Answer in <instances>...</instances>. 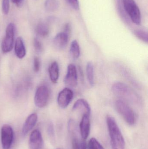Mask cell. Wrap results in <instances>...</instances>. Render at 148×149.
<instances>
[{
    "label": "cell",
    "mask_w": 148,
    "mask_h": 149,
    "mask_svg": "<svg viewBox=\"0 0 148 149\" xmlns=\"http://www.w3.org/2000/svg\"><path fill=\"white\" fill-rule=\"evenodd\" d=\"M107 123L112 149H125V140L114 118L107 116Z\"/></svg>",
    "instance_id": "1"
},
{
    "label": "cell",
    "mask_w": 148,
    "mask_h": 149,
    "mask_svg": "<svg viewBox=\"0 0 148 149\" xmlns=\"http://www.w3.org/2000/svg\"><path fill=\"white\" fill-rule=\"evenodd\" d=\"M112 90L114 94L125 100L137 105H141L140 96L129 86L122 82H118L112 86Z\"/></svg>",
    "instance_id": "2"
},
{
    "label": "cell",
    "mask_w": 148,
    "mask_h": 149,
    "mask_svg": "<svg viewBox=\"0 0 148 149\" xmlns=\"http://www.w3.org/2000/svg\"><path fill=\"white\" fill-rule=\"evenodd\" d=\"M115 107L118 113L129 125L132 126L135 124L136 114L127 102L123 100H117L115 102Z\"/></svg>",
    "instance_id": "3"
},
{
    "label": "cell",
    "mask_w": 148,
    "mask_h": 149,
    "mask_svg": "<svg viewBox=\"0 0 148 149\" xmlns=\"http://www.w3.org/2000/svg\"><path fill=\"white\" fill-rule=\"evenodd\" d=\"M122 3L125 11L132 22L140 25L141 22L140 11L134 0H122Z\"/></svg>",
    "instance_id": "4"
},
{
    "label": "cell",
    "mask_w": 148,
    "mask_h": 149,
    "mask_svg": "<svg viewBox=\"0 0 148 149\" xmlns=\"http://www.w3.org/2000/svg\"><path fill=\"white\" fill-rule=\"evenodd\" d=\"M15 27L12 23L9 24L5 31V36L1 44V49L4 53H8L12 50L14 45Z\"/></svg>",
    "instance_id": "5"
},
{
    "label": "cell",
    "mask_w": 148,
    "mask_h": 149,
    "mask_svg": "<svg viewBox=\"0 0 148 149\" xmlns=\"http://www.w3.org/2000/svg\"><path fill=\"white\" fill-rule=\"evenodd\" d=\"M50 92L47 86H41L38 88L34 96V103L38 108H42L47 106L49 100Z\"/></svg>",
    "instance_id": "6"
},
{
    "label": "cell",
    "mask_w": 148,
    "mask_h": 149,
    "mask_svg": "<svg viewBox=\"0 0 148 149\" xmlns=\"http://www.w3.org/2000/svg\"><path fill=\"white\" fill-rule=\"evenodd\" d=\"M1 142L3 149H10L14 140V131L11 126L3 125L1 129Z\"/></svg>",
    "instance_id": "7"
},
{
    "label": "cell",
    "mask_w": 148,
    "mask_h": 149,
    "mask_svg": "<svg viewBox=\"0 0 148 149\" xmlns=\"http://www.w3.org/2000/svg\"><path fill=\"white\" fill-rule=\"evenodd\" d=\"M74 97L73 91L68 88H65L59 93L57 97V103L60 107L65 109L70 104Z\"/></svg>",
    "instance_id": "8"
},
{
    "label": "cell",
    "mask_w": 148,
    "mask_h": 149,
    "mask_svg": "<svg viewBox=\"0 0 148 149\" xmlns=\"http://www.w3.org/2000/svg\"><path fill=\"white\" fill-rule=\"evenodd\" d=\"M64 83L70 87H75L78 83L77 70L74 65L70 64L67 68V74L64 79Z\"/></svg>",
    "instance_id": "9"
},
{
    "label": "cell",
    "mask_w": 148,
    "mask_h": 149,
    "mask_svg": "<svg viewBox=\"0 0 148 149\" xmlns=\"http://www.w3.org/2000/svg\"><path fill=\"white\" fill-rule=\"evenodd\" d=\"M43 145V139L41 132L35 130L31 132L29 138V147L30 149H41Z\"/></svg>",
    "instance_id": "10"
},
{
    "label": "cell",
    "mask_w": 148,
    "mask_h": 149,
    "mask_svg": "<svg viewBox=\"0 0 148 149\" xmlns=\"http://www.w3.org/2000/svg\"><path fill=\"white\" fill-rule=\"evenodd\" d=\"M89 115L83 114L80 124V132L83 140H85L89 135L90 129Z\"/></svg>",
    "instance_id": "11"
},
{
    "label": "cell",
    "mask_w": 148,
    "mask_h": 149,
    "mask_svg": "<svg viewBox=\"0 0 148 149\" xmlns=\"http://www.w3.org/2000/svg\"><path fill=\"white\" fill-rule=\"evenodd\" d=\"M69 37V36L64 31L58 33L53 40L54 46L57 49H63L67 45Z\"/></svg>",
    "instance_id": "12"
},
{
    "label": "cell",
    "mask_w": 148,
    "mask_h": 149,
    "mask_svg": "<svg viewBox=\"0 0 148 149\" xmlns=\"http://www.w3.org/2000/svg\"><path fill=\"white\" fill-rule=\"evenodd\" d=\"M37 114L35 113L31 114L28 116L22 129V135L23 136H26L34 128L37 122Z\"/></svg>",
    "instance_id": "13"
},
{
    "label": "cell",
    "mask_w": 148,
    "mask_h": 149,
    "mask_svg": "<svg viewBox=\"0 0 148 149\" xmlns=\"http://www.w3.org/2000/svg\"><path fill=\"white\" fill-rule=\"evenodd\" d=\"M73 110H80L83 113V114L90 115L91 109L87 102L84 99H81L77 100L73 106Z\"/></svg>",
    "instance_id": "14"
},
{
    "label": "cell",
    "mask_w": 148,
    "mask_h": 149,
    "mask_svg": "<svg viewBox=\"0 0 148 149\" xmlns=\"http://www.w3.org/2000/svg\"><path fill=\"white\" fill-rule=\"evenodd\" d=\"M15 53L17 58L20 59L26 56V51L22 38L19 37L16 40L14 44Z\"/></svg>",
    "instance_id": "15"
},
{
    "label": "cell",
    "mask_w": 148,
    "mask_h": 149,
    "mask_svg": "<svg viewBox=\"0 0 148 149\" xmlns=\"http://www.w3.org/2000/svg\"><path fill=\"white\" fill-rule=\"evenodd\" d=\"M59 67L56 62H54L51 63L49 68L50 78L52 82H57L59 78Z\"/></svg>",
    "instance_id": "16"
},
{
    "label": "cell",
    "mask_w": 148,
    "mask_h": 149,
    "mask_svg": "<svg viewBox=\"0 0 148 149\" xmlns=\"http://www.w3.org/2000/svg\"><path fill=\"white\" fill-rule=\"evenodd\" d=\"M86 74L90 86H93L94 85V70L92 62H89L87 63Z\"/></svg>",
    "instance_id": "17"
},
{
    "label": "cell",
    "mask_w": 148,
    "mask_h": 149,
    "mask_svg": "<svg viewBox=\"0 0 148 149\" xmlns=\"http://www.w3.org/2000/svg\"><path fill=\"white\" fill-rule=\"evenodd\" d=\"M35 31L36 34L41 37L47 36L50 32L49 26L47 24L43 22L39 23L37 24Z\"/></svg>",
    "instance_id": "18"
},
{
    "label": "cell",
    "mask_w": 148,
    "mask_h": 149,
    "mask_svg": "<svg viewBox=\"0 0 148 149\" xmlns=\"http://www.w3.org/2000/svg\"><path fill=\"white\" fill-rule=\"evenodd\" d=\"M70 52V56L74 59H77L80 57L81 50L80 45L76 40H74L71 42Z\"/></svg>",
    "instance_id": "19"
},
{
    "label": "cell",
    "mask_w": 148,
    "mask_h": 149,
    "mask_svg": "<svg viewBox=\"0 0 148 149\" xmlns=\"http://www.w3.org/2000/svg\"><path fill=\"white\" fill-rule=\"evenodd\" d=\"M45 9L48 12H54L58 9L59 3L57 0H46L44 3Z\"/></svg>",
    "instance_id": "20"
},
{
    "label": "cell",
    "mask_w": 148,
    "mask_h": 149,
    "mask_svg": "<svg viewBox=\"0 0 148 149\" xmlns=\"http://www.w3.org/2000/svg\"><path fill=\"white\" fill-rule=\"evenodd\" d=\"M121 72L122 74L130 81L132 83L134 86H136L139 87L138 82L136 81V80L134 78L133 75H131L130 72L127 69H125V67H121Z\"/></svg>",
    "instance_id": "21"
},
{
    "label": "cell",
    "mask_w": 148,
    "mask_h": 149,
    "mask_svg": "<svg viewBox=\"0 0 148 149\" xmlns=\"http://www.w3.org/2000/svg\"><path fill=\"white\" fill-rule=\"evenodd\" d=\"M88 149H105L103 146L96 138H92L90 139L88 144Z\"/></svg>",
    "instance_id": "22"
},
{
    "label": "cell",
    "mask_w": 148,
    "mask_h": 149,
    "mask_svg": "<svg viewBox=\"0 0 148 149\" xmlns=\"http://www.w3.org/2000/svg\"><path fill=\"white\" fill-rule=\"evenodd\" d=\"M135 35L140 40L147 43L148 41V34L146 31L141 30H138L135 31Z\"/></svg>",
    "instance_id": "23"
},
{
    "label": "cell",
    "mask_w": 148,
    "mask_h": 149,
    "mask_svg": "<svg viewBox=\"0 0 148 149\" xmlns=\"http://www.w3.org/2000/svg\"><path fill=\"white\" fill-rule=\"evenodd\" d=\"M10 0L2 1V10L3 13L5 15H8L10 11Z\"/></svg>",
    "instance_id": "24"
},
{
    "label": "cell",
    "mask_w": 148,
    "mask_h": 149,
    "mask_svg": "<svg viewBox=\"0 0 148 149\" xmlns=\"http://www.w3.org/2000/svg\"><path fill=\"white\" fill-rule=\"evenodd\" d=\"M34 46L36 52H41L42 51L43 46L41 43L36 38H35L34 41Z\"/></svg>",
    "instance_id": "25"
},
{
    "label": "cell",
    "mask_w": 148,
    "mask_h": 149,
    "mask_svg": "<svg viewBox=\"0 0 148 149\" xmlns=\"http://www.w3.org/2000/svg\"><path fill=\"white\" fill-rule=\"evenodd\" d=\"M69 5L75 10L79 9V3L78 0H66Z\"/></svg>",
    "instance_id": "26"
},
{
    "label": "cell",
    "mask_w": 148,
    "mask_h": 149,
    "mask_svg": "<svg viewBox=\"0 0 148 149\" xmlns=\"http://www.w3.org/2000/svg\"><path fill=\"white\" fill-rule=\"evenodd\" d=\"M41 67V63L40 59L37 57L34 58V70L36 72H38L40 70Z\"/></svg>",
    "instance_id": "27"
},
{
    "label": "cell",
    "mask_w": 148,
    "mask_h": 149,
    "mask_svg": "<svg viewBox=\"0 0 148 149\" xmlns=\"http://www.w3.org/2000/svg\"><path fill=\"white\" fill-rule=\"evenodd\" d=\"M72 149H81V142L76 137H74L72 141Z\"/></svg>",
    "instance_id": "28"
},
{
    "label": "cell",
    "mask_w": 148,
    "mask_h": 149,
    "mask_svg": "<svg viewBox=\"0 0 148 149\" xmlns=\"http://www.w3.org/2000/svg\"><path fill=\"white\" fill-rule=\"evenodd\" d=\"M47 132L48 133L49 135L51 137H53L54 135V126L53 123H50L49 124L47 128Z\"/></svg>",
    "instance_id": "29"
},
{
    "label": "cell",
    "mask_w": 148,
    "mask_h": 149,
    "mask_svg": "<svg viewBox=\"0 0 148 149\" xmlns=\"http://www.w3.org/2000/svg\"><path fill=\"white\" fill-rule=\"evenodd\" d=\"M71 27L70 24L69 23L66 24L64 26L63 31L69 36L70 35V32H71Z\"/></svg>",
    "instance_id": "30"
},
{
    "label": "cell",
    "mask_w": 148,
    "mask_h": 149,
    "mask_svg": "<svg viewBox=\"0 0 148 149\" xmlns=\"http://www.w3.org/2000/svg\"><path fill=\"white\" fill-rule=\"evenodd\" d=\"M11 1L17 7H21L23 2V0H11Z\"/></svg>",
    "instance_id": "31"
},
{
    "label": "cell",
    "mask_w": 148,
    "mask_h": 149,
    "mask_svg": "<svg viewBox=\"0 0 148 149\" xmlns=\"http://www.w3.org/2000/svg\"><path fill=\"white\" fill-rule=\"evenodd\" d=\"M81 149H87V143L85 140L81 141Z\"/></svg>",
    "instance_id": "32"
},
{
    "label": "cell",
    "mask_w": 148,
    "mask_h": 149,
    "mask_svg": "<svg viewBox=\"0 0 148 149\" xmlns=\"http://www.w3.org/2000/svg\"><path fill=\"white\" fill-rule=\"evenodd\" d=\"M60 149V148H57V149Z\"/></svg>",
    "instance_id": "33"
}]
</instances>
